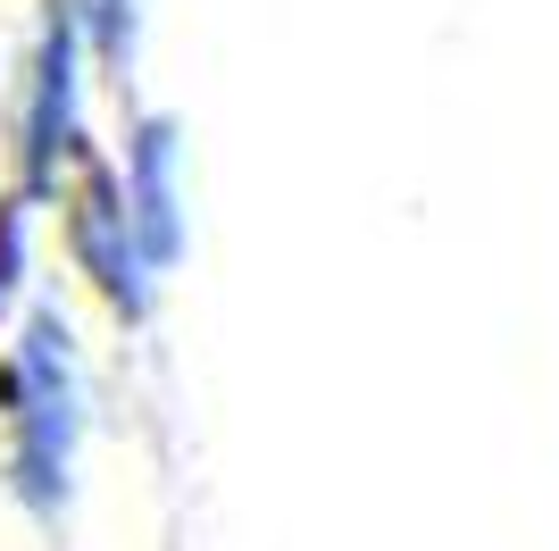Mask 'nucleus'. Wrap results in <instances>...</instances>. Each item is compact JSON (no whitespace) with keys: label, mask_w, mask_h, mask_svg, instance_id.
<instances>
[{"label":"nucleus","mask_w":559,"mask_h":551,"mask_svg":"<svg viewBox=\"0 0 559 551\" xmlns=\"http://www.w3.org/2000/svg\"><path fill=\"white\" fill-rule=\"evenodd\" d=\"M59 284L75 293V309H93L100 326H109L117 343H142V335H159V318H167V284L159 276V259L142 251V234H134V218H126V192H117V167H109V151H100L84 176L68 184V201H59Z\"/></svg>","instance_id":"7ed1b4c3"},{"label":"nucleus","mask_w":559,"mask_h":551,"mask_svg":"<svg viewBox=\"0 0 559 551\" xmlns=\"http://www.w3.org/2000/svg\"><path fill=\"white\" fill-rule=\"evenodd\" d=\"M100 92L109 75H100V50L75 17V0H34L17 59H9V92H0V184L59 218L68 184L109 151Z\"/></svg>","instance_id":"f03ea898"},{"label":"nucleus","mask_w":559,"mask_h":551,"mask_svg":"<svg viewBox=\"0 0 559 551\" xmlns=\"http://www.w3.org/2000/svg\"><path fill=\"white\" fill-rule=\"evenodd\" d=\"M75 17L100 50V75H109L117 101L142 92V50H151V0H75Z\"/></svg>","instance_id":"423d86ee"},{"label":"nucleus","mask_w":559,"mask_h":551,"mask_svg":"<svg viewBox=\"0 0 559 551\" xmlns=\"http://www.w3.org/2000/svg\"><path fill=\"white\" fill-rule=\"evenodd\" d=\"M50 251H59V226H50L43 201H25L0 184V335H17L34 318V301H50Z\"/></svg>","instance_id":"39448f33"},{"label":"nucleus","mask_w":559,"mask_h":551,"mask_svg":"<svg viewBox=\"0 0 559 551\" xmlns=\"http://www.w3.org/2000/svg\"><path fill=\"white\" fill-rule=\"evenodd\" d=\"M109 167H117V192H126V218H134L142 251L159 259V276L176 284L192 259V226H201V209H192V126L167 101H117V126H109Z\"/></svg>","instance_id":"20e7f679"},{"label":"nucleus","mask_w":559,"mask_h":551,"mask_svg":"<svg viewBox=\"0 0 559 551\" xmlns=\"http://www.w3.org/2000/svg\"><path fill=\"white\" fill-rule=\"evenodd\" d=\"M100 443V367L84 309L59 284L34 301L17 335H0V518H17L43 551H59L84 518Z\"/></svg>","instance_id":"f257e3e1"}]
</instances>
